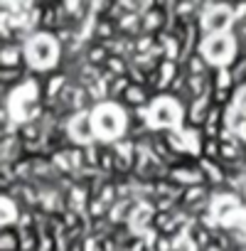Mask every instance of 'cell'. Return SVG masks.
Here are the masks:
<instances>
[{
  "instance_id": "obj_2",
  "label": "cell",
  "mask_w": 246,
  "mask_h": 251,
  "mask_svg": "<svg viewBox=\"0 0 246 251\" xmlns=\"http://www.w3.org/2000/svg\"><path fill=\"white\" fill-rule=\"evenodd\" d=\"M3 69H23V47L18 42L3 45Z\"/></svg>"
},
{
  "instance_id": "obj_4",
  "label": "cell",
  "mask_w": 246,
  "mask_h": 251,
  "mask_svg": "<svg viewBox=\"0 0 246 251\" xmlns=\"http://www.w3.org/2000/svg\"><path fill=\"white\" fill-rule=\"evenodd\" d=\"M153 118H155V123H158V126H172V123L177 121V108H170V101L165 99L163 103H158V106H155Z\"/></svg>"
},
{
  "instance_id": "obj_8",
  "label": "cell",
  "mask_w": 246,
  "mask_h": 251,
  "mask_svg": "<svg viewBox=\"0 0 246 251\" xmlns=\"http://www.w3.org/2000/svg\"><path fill=\"white\" fill-rule=\"evenodd\" d=\"M0 79H3V89H10L13 84L23 81L25 74H23V69H3L0 72Z\"/></svg>"
},
{
  "instance_id": "obj_6",
  "label": "cell",
  "mask_w": 246,
  "mask_h": 251,
  "mask_svg": "<svg viewBox=\"0 0 246 251\" xmlns=\"http://www.w3.org/2000/svg\"><path fill=\"white\" fill-rule=\"evenodd\" d=\"M103 69H106V72H108L111 76H128V69H131V64L126 62V57H118V54H111Z\"/></svg>"
},
{
  "instance_id": "obj_5",
  "label": "cell",
  "mask_w": 246,
  "mask_h": 251,
  "mask_svg": "<svg viewBox=\"0 0 246 251\" xmlns=\"http://www.w3.org/2000/svg\"><path fill=\"white\" fill-rule=\"evenodd\" d=\"M0 249L3 251H23V236L13 226L3 229V239H0Z\"/></svg>"
},
{
  "instance_id": "obj_3",
  "label": "cell",
  "mask_w": 246,
  "mask_h": 251,
  "mask_svg": "<svg viewBox=\"0 0 246 251\" xmlns=\"http://www.w3.org/2000/svg\"><path fill=\"white\" fill-rule=\"evenodd\" d=\"M121 101L126 103V106H131V108H141L146 101H148V89L146 86H128L126 89V94L121 96Z\"/></svg>"
},
{
  "instance_id": "obj_1",
  "label": "cell",
  "mask_w": 246,
  "mask_h": 251,
  "mask_svg": "<svg viewBox=\"0 0 246 251\" xmlns=\"http://www.w3.org/2000/svg\"><path fill=\"white\" fill-rule=\"evenodd\" d=\"M30 64L35 69H47L54 67V47L49 35H37L30 42Z\"/></svg>"
},
{
  "instance_id": "obj_7",
  "label": "cell",
  "mask_w": 246,
  "mask_h": 251,
  "mask_svg": "<svg viewBox=\"0 0 246 251\" xmlns=\"http://www.w3.org/2000/svg\"><path fill=\"white\" fill-rule=\"evenodd\" d=\"M207 45H214V52L207 54L209 62H219V57H224V54L229 52V40H226L224 35H212V37L207 40Z\"/></svg>"
}]
</instances>
